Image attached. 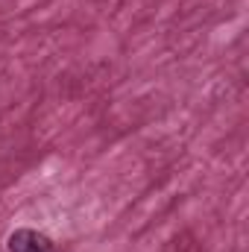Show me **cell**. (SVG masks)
Instances as JSON below:
<instances>
[{
  "label": "cell",
  "mask_w": 249,
  "mask_h": 252,
  "mask_svg": "<svg viewBox=\"0 0 249 252\" xmlns=\"http://www.w3.org/2000/svg\"><path fill=\"white\" fill-rule=\"evenodd\" d=\"M9 252H56L53 241L41 232H32V229H18L12 238H9Z\"/></svg>",
  "instance_id": "cell-1"
}]
</instances>
